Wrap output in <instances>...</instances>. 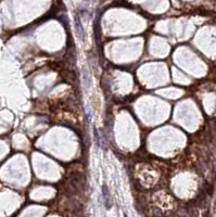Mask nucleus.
Segmentation results:
<instances>
[{"mask_svg":"<svg viewBox=\"0 0 216 217\" xmlns=\"http://www.w3.org/2000/svg\"><path fill=\"white\" fill-rule=\"evenodd\" d=\"M102 197H103V201H104V205L108 209H110L112 207V200H111V194L110 191L108 189V187L106 185L102 186Z\"/></svg>","mask_w":216,"mask_h":217,"instance_id":"f257e3e1","label":"nucleus"},{"mask_svg":"<svg viewBox=\"0 0 216 217\" xmlns=\"http://www.w3.org/2000/svg\"><path fill=\"white\" fill-rule=\"evenodd\" d=\"M75 28H76V33H77V35H78V38H80L82 41H84L85 31H84V27H83V25H82L80 20L78 19L77 16L75 18Z\"/></svg>","mask_w":216,"mask_h":217,"instance_id":"f03ea898","label":"nucleus"},{"mask_svg":"<svg viewBox=\"0 0 216 217\" xmlns=\"http://www.w3.org/2000/svg\"><path fill=\"white\" fill-rule=\"evenodd\" d=\"M203 217H211V216H210L209 213H206V214H204V216H203Z\"/></svg>","mask_w":216,"mask_h":217,"instance_id":"7ed1b4c3","label":"nucleus"},{"mask_svg":"<svg viewBox=\"0 0 216 217\" xmlns=\"http://www.w3.org/2000/svg\"><path fill=\"white\" fill-rule=\"evenodd\" d=\"M124 217H127V216H126V215H125V216H124Z\"/></svg>","mask_w":216,"mask_h":217,"instance_id":"20e7f679","label":"nucleus"}]
</instances>
